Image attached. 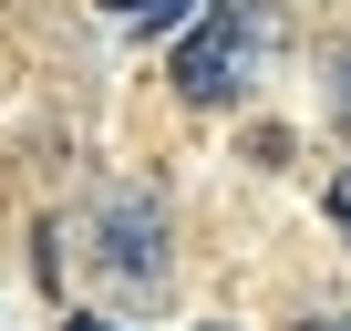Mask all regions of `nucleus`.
Masks as SVG:
<instances>
[{
  "instance_id": "obj_1",
  "label": "nucleus",
  "mask_w": 351,
  "mask_h": 331,
  "mask_svg": "<svg viewBox=\"0 0 351 331\" xmlns=\"http://www.w3.org/2000/svg\"><path fill=\"white\" fill-rule=\"evenodd\" d=\"M248 52H258V11H217V21H197L186 52H176V93H186V104H217V93L248 73Z\"/></svg>"
},
{
  "instance_id": "obj_2",
  "label": "nucleus",
  "mask_w": 351,
  "mask_h": 331,
  "mask_svg": "<svg viewBox=\"0 0 351 331\" xmlns=\"http://www.w3.org/2000/svg\"><path fill=\"white\" fill-rule=\"evenodd\" d=\"M104 11L134 21V32H176V21H186V0H104Z\"/></svg>"
},
{
  "instance_id": "obj_3",
  "label": "nucleus",
  "mask_w": 351,
  "mask_h": 331,
  "mask_svg": "<svg viewBox=\"0 0 351 331\" xmlns=\"http://www.w3.org/2000/svg\"><path fill=\"white\" fill-rule=\"evenodd\" d=\"M330 218L351 228V166H341V176H330Z\"/></svg>"
},
{
  "instance_id": "obj_4",
  "label": "nucleus",
  "mask_w": 351,
  "mask_h": 331,
  "mask_svg": "<svg viewBox=\"0 0 351 331\" xmlns=\"http://www.w3.org/2000/svg\"><path fill=\"white\" fill-rule=\"evenodd\" d=\"M62 331H114V321H93V310H83V321H62Z\"/></svg>"
},
{
  "instance_id": "obj_5",
  "label": "nucleus",
  "mask_w": 351,
  "mask_h": 331,
  "mask_svg": "<svg viewBox=\"0 0 351 331\" xmlns=\"http://www.w3.org/2000/svg\"><path fill=\"white\" fill-rule=\"evenodd\" d=\"M341 104H351V52H341Z\"/></svg>"
},
{
  "instance_id": "obj_6",
  "label": "nucleus",
  "mask_w": 351,
  "mask_h": 331,
  "mask_svg": "<svg viewBox=\"0 0 351 331\" xmlns=\"http://www.w3.org/2000/svg\"><path fill=\"white\" fill-rule=\"evenodd\" d=\"M310 331H351V321H310Z\"/></svg>"
}]
</instances>
